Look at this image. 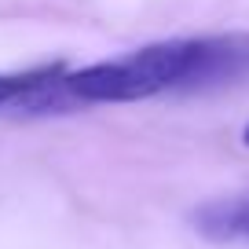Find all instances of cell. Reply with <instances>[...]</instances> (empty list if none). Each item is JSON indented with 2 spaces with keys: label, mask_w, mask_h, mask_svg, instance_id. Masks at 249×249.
I'll return each instance as SVG.
<instances>
[{
  "label": "cell",
  "mask_w": 249,
  "mask_h": 249,
  "mask_svg": "<svg viewBox=\"0 0 249 249\" xmlns=\"http://www.w3.org/2000/svg\"><path fill=\"white\" fill-rule=\"evenodd\" d=\"M249 77V37H172L136 48L121 59L92 62L66 73L62 88L70 103H143L165 92H198Z\"/></svg>",
  "instance_id": "cell-1"
},
{
  "label": "cell",
  "mask_w": 249,
  "mask_h": 249,
  "mask_svg": "<svg viewBox=\"0 0 249 249\" xmlns=\"http://www.w3.org/2000/svg\"><path fill=\"white\" fill-rule=\"evenodd\" d=\"M66 66H33V70L0 73V110H52V107H73L66 88Z\"/></svg>",
  "instance_id": "cell-2"
},
{
  "label": "cell",
  "mask_w": 249,
  "mask_h": 249,
  "mask_svg": "<svg viewBox=\"0 0 249 249\" xmlns=\"http://www.w3.org/2000/svg\"><path fill=\"white\" fill-rule=\"evenodd\" d=\"M191 224L209 242H249V191L198 205Z\"/></svg>",
  "instance_id": "cell-3"
},
{
  "label": "cell",
  "mask_w": 249,
  "mask_h": 249,
  "mask_svg": "<svg viewBox=\"0 0 249 249\" xmlns=\"http://www.w3.org/2000/svg\"><path fill=\"white\" fill-rule=\"evenodd\" d=\"M242 143L249 147V121H246V128H242Z\"/></svg>",
  "instance_id": "cell-4"
}]
</instances>
